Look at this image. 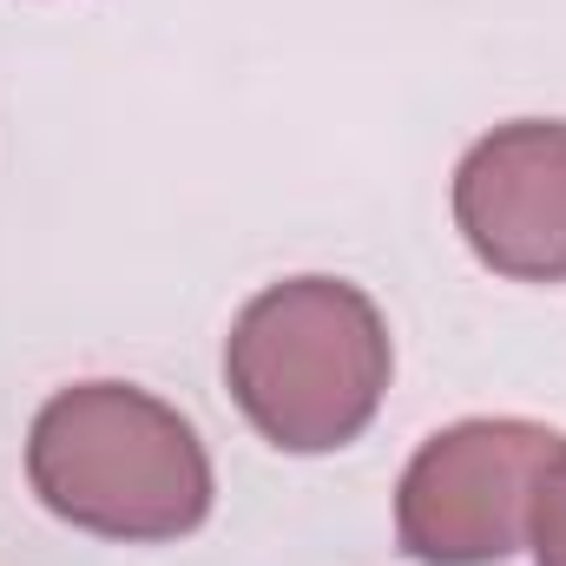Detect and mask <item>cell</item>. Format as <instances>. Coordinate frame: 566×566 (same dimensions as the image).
I'll return each instance as SVG.
<instances>
[{"label":"cell","instance_id":"obj_1","mask_svg":"<svg viewBox=\"0 0 566 566\" xmlns=\"http://www.w3.org/2000/svg\"><path fill=\"white\" fill-rule=\"evenodd\" d=\"M27 481L46 514L99 541H178L211 514V454L171 402L133 382H73L27 434Z\"/></svg>","mask_w":566,"mask_h":566},{"label":"cell","instance_id":"obj_2","mask_svg":"<svg viewBox=\"0 0 566 566\" xmlns=\"http://www.w3.org/2000/svg\"><path fill=\"white\" fill-rule=\"evenodd\" d=\"M389 323L343 277L258 290L224 336V382L244 422L283 454L349 448L389 396Z\"/></svg>","mask_w":566,"mask_h":566},{"label":"cell","instance_id":"obj_3","mask_svg":"<svg viewBox=\"0 0 566 566\" xmlns=\"http://www.w3.org/2000/svg\"><path fill=\"white\" fill-rule=\"evenodd\" d=\"M560 434L514 416H481L428 434L396 488L402 554L422 566H501L527 541L534 481Z\"/></svg>","mask_w":566,"mask_h":566},{"label":"cell","instance_id":"obj_4","mask_svg":"<svg viewBox=\"0 0 566 566\" xmlns=\"http://www.w3.org/2000/svg\"><path fill=\"white\" fill-rule=\"evenodd\" d=\"M468 251L514 283H566V119H514L454 165Z\"/></svg>","mask_w":566,"mask_h":566},{"label":"cell","instance_id":"obj_5","mask_svg":"<svg viewBox=\"0 0 566 566\" xmlns=\"http://www.w3.org/2000/svg\"><path fill=\"white\" fill-rule=\"evenodd\" d=\"M527 547H534V566H566V434H560V448L547 454L541 481H534Z\"/></svg>","mask_w":566,"mask_h":566}]
</instances>
